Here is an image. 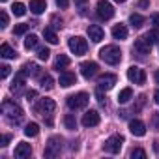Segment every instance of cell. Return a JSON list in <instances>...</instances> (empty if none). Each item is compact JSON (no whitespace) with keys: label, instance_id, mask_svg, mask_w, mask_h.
Wrapping results in <instances>:
<instances>
[{"label":"cell","instance_id":"obj_2","mask_svg":"<svg viewBox=\"0 0 159 159\" xmlns=\"http://www.w3.org/2000/svg\"><path fill=\"white\" fill-rule=\"evenodd\" d=\"M2 112L6 114V118L11 122V124H21V120H23V109L17 105V103H13V101H4L2 103Z\"/></svg>","mask_w":159,"mask_h":159},{"label":"cell","instance_id":"obj_12","mask_svg":"<svg viewBox=\"0 0 159 159\" xmlns=\"http://www.w3.org/2000/svg\"><path fill=\"white\" fill-rule=\"evenodd\" d=\"M88 36H90V39H92L94 43H99V41H103L105 32H103V28H101L99 25H90V26H88Z\"/></svg>","mask_w":159,"mask_h":159},{"label":"cell","instance_id":"obj_20","mask_svg":"<svg viewBox=\"0 0 159 159\" xmlns=\"http://www.w3.org/2000/svg\"><path fill=\"white\" fill-rule=\"evenodd\" d=\"M112 38H114V39H125V38H127V28H125V25H114V28H112Z\"/></svg>","mask_w":159,"mask_h":159},{"label":"cell","instance_id":"obj_45","mask_svg":"<svg viewBox=\"0 0 159 159\" xmlns=\"http://www.w3.org/2000/svg\"><path fill=\"white\" fill-rule=\"evenodd\" d=\"M152 21H153V25H155V26L159 28V13H155V15L152 17Z\"/></svg>","mask_w":159,"mask_h":159},{"label":"cell","instance_id":"obj_7","mask_svg":"<svg viewBox=\"0 0 159 159\" xmlns=\"http://www.w3.org/2000/svg\"><path fill=\"white\" fill-rule=\"evenodd\" d=\"M54 109H56V103H54L52 99H49V98L39 99V103L36 105V112L41 114V116H51V114L54 112Z\"/></svg>","mask_w":159,"mask_h":159},{"label":"cell","instance_id":"obj_30","mask_svg":"<svg viewBox=\"0 0 159 159\" xmlns=\"http://www.w3.org/2000/svg\"><path fill=\"white\" fill-rule=\"evenodd\" d=\"M64 124H66V127H67L69 131H75V129H77V120H75V116H73V114H66Z\"/></svg>","mask_w":159,"mask_h":159},{"label":"cell","instance_id":"obj_13","mask_svg":"<svg viewBox=\"0 0 159 159\" xmlns=\"http://www.w3.org/2000/svg\"><path fill=\"white\" fill-rule=\"evenodd\" d=\"M99 124V112L98 111H88L84 116H83V125L84 127H94Z\"/></svg>","mask_w":159,"mask_h":159},{"label":"cell","instance_id":"obj_49","mask_svg":"<svg viewBox=\"0 0 159 159\" xmlns=\"http://www.w3.org/2000/svg\"><path fill=\"white\" fill-rule=\"evenodd\" d=\"M2 2H6V0H2Z\"/></svg>","mask_w":159,"mask_h":159},{"label":"cell","instance_id":"obj_3","mask_svg":"<svg viewBox=\"0 0 159 159\" xmlns=\"http://www.w3.org/2000/svg\"><path fill=\"white\" fill-rule=\"evenodd\" d=\"M88 101H90V96L88 94L79 92V94H73V96L67 98V107L71 111H81V109H86Z\"/></svg>","mask_w":159,"mask_h":159},{"label":"cell","instance_id":"obj_46","mask_svg":"<svg viewBox=\"0 0 159 159\" xmlns=\"http://www.w3.org/2000/svg\"><path fill=\"white\" fill-rule=\"evenodd\" d=\"M153 101L159 105V88H157V90H155V94H153Z\"/></svg>","mask_w":159,"mask_h":159},{"label":"cell","instance_id":"obj_48","mask_svg":"<svg viewBox=\"0 0 159 159\" xmlns=\"http://www.w3.org/2000/svg\"><path fill=\"white\" fill-rule=\"evenodd\" d=\"M116 2H125V0H116Z\"/></svg>","mask_w":159,"mask_h":159},{"label":"cell","instance_id":"obj_18","mask_svg":"<svg viewBox=\"0 0 159 159\" xmlns=\"http://www.w3.org/2000/svg\"><path fill=\"white\" fill-rule=\"evenodd\" d=\"M45 10H47L45 0H30V11H32V13H36V15H41Z\"/></svg>","mask_w":159,"mask_h":159},{"label":"cell","instance_id":"obj_26","mask_svg":"<svg viewBox=\"0 0 159 159\" xmlns=\"http://www.w3.org/2000/svg\"><path fill=\"white\" fill-rule=\"evenodd\" d=\"M38 133H39V125H38L36 122H30V124L25 127V135H26V137H38Z\"/></svg>","mask_w":159,"mask_h":159},{"label":"cell","instance_id":"obj_44","mask_svg":"<svg viewBox=\"0 0 159 159\" xmlns=\"http://www.w3.org/2000/svg\"><path fill=\"white\" fill-rule=\"evenodd\" d=\"M10 139H11L10 135H4V137H2V146H8V142H10Z\"/></svg>","mask_w":159,"mask_h":159},{"label":"cell","instance_id":"obj_29","mask_svg":"<svg viewBox=\"0 0 159 159\" xmlns=\"http://www.w3.org/2000/svg\"><path fill=\"white\" fill-rule=\"evenodd\" d=\"M69 66V58L66 56V54H60L58 58H56V62H54V67L60 71V69H64V67H67Z\"/></svg>","mask_w":159,"mask_h":159},{"label":"cell","instance_id":"obj_17","mask_svg":"<svg viewBox=\"0 0 159 159\" xmlns=\"http://www.w3.org/2000/svg\"><path fill=\"white\" fill-rule=\"evenodd\" d=\"M75 83H77L75 73H71V71H64V73H60V86L69 88V86H73Z\"/></svg>","mask_w":159,"mask_h":159},{"label":"cell","instance_id":"obj_31","mask_svg":"<svg viewBox=\"0 0 159 159\" xmlns=\"http://www.w3.org/2000/svg\"><path fill=\"white\" fill-rule=\"evenodd\" d=\"M144 38L150 45H155V43H159V30H150Z\"/></svg>","mask_w":159,"mask_h":159},{"label":"cell","instance_id":"obj_11","mask_svg":"<svg viewBox=\"0 0 159 159\" xmlns=\"http://www.w3.org/2000/svg\"><path fill=\"white\" fill-rule=\"evenodd\" d=\"M98 69H99V66L96 62H83L81 64V73H83L84 79H92L98 73Z\"/></svg>","mask_w":159,"mask_h":159},{"label":"cell","instance_id":"obj_24","mask_svg":"<svg viewBox=\"0 0 159 159\" xmlns=\"http://www.w3.org/2000/svg\"><path fill=\"white\" fill-rule=\"evenodd\" d=\"M39 83H41V88H45V90H51V88L54 86V81H52V77H51L49 73L41 75V79H39Z\"/></svg>","mask_w":159,"mask_h":159},{"label":"cell","instance_id":"obj_5","mask_svg":"<svg viewBox=\"0 0 159 159\" xmlns=\"http://www.w3.org/2000/svg\"><path fill=\"white\" fill-rule=\"evenodd\" d=\"M122 144H124V137H122V135H111V137L105 140L103 148H105V152H109V153H118V152L122 150Z\"/></svg>","mask_w":159,"mask_h":159},{"label":"cell","instance_id":"obj_36","mask_svg":"<svg viewBox=\"0 0 159 159\" xmlns=\"http://www.w3.org/2000/svg\"><path fill=\"white\" fill-rule=\"evenodd\" d=\"M75 2H77V6H79V13L84 15V13H86V2H84V0H75Z\"/></svg>","mask_w":159,"mask_h":159},{"label":"cell","instance_id":"obj_28","mask_svg":"<svg viewBox=\"0 0 159 159\" xmlns=\"http://www.w3.org/2000/svg\"><path fill=\"white\" fill-rule=\"evenodd\" d=\"M131 98H133V90H131V88H124V90L118 94V103H127Z\"/></svg>","mask_w":159,"mask_h":159},{"label":"cell","instance_id":"obj_43","mask_svg":"<svg viewBox=\"0 0 159 159\" xmlns=\"http://www.w3.org/2000/svg\"><path fill=\"white\" fill-rule=\"evenodd\" d=\"M137 6H139V8H148V6H150V2H148V0H140Z\"/></svg>","mask_w":159,"mask_h":159},{"label":"cell","instance_id":"obj_22","mask_svg":"<svg viewBox=\"0 0 159 159\" xmlns=\"http://www.w3.org/2000/svg\"><path fill=\"white\" fill-rule=\"evenodd\" d=\"M43 38H45V41H49L51 45H56V43H58V36H56V32H54L52 28H45V30H43Z\"/></svg>","mask_w":159,"mask_h":159},{"label":"cell","instance_id":"obj_32","mask_svg":"<svg viewBox=\"0 0 159 159\" xmlns=\"http://www.w3.org/2000/svg\"><path fill=\"white\" fill-rule=\"evenodd\" d=\"M129 23H131L135 28H140V26L144 25V17H142V15H139V13H133V15L129 17Z\"/></svg>","mask_w":159,"mask_h":159},{"label":"cell","instance_id":"obj_14","mask_svg":"<svg viewBox=\"0 0 159 159\" xmlns=\"http://www.w3.org/2000/svg\"><path fill=\"white\" fill-rule=\"evenodd\" d=\"M129 131L135 135V137H144L146 135V125H144V122H140V120H131L129 122Z\"/></svg>","mask_w":159,"mask_h":159},{"label":"cell","instance_id":"obj_40","mask_svg":"<svg viewBox=\"0 0 159 159\" xmlns=\"http://www.w3.org/2000/svg\"><path fill=\"white\" fill-rule=\"evenodd\" d=\"M51 23H52V26H54V28H60V26H62V19H58L56 15L51 19Z\"/></svg>","mask_w":159,"mask_h":159},{"label":"cell","instance_id":"obj_38","mask_svg":"<svg viewBox=\"0 0 159 159\" xmlns=\"http://www.w3.org/2000/svg\"><path fill=\"white\" fill-rule=\"evenodd\" d=\"M0 69H2V71H0V77H2V79H6L8 75H10V66H2V67H0Z\"/></svg>","mask_w":159,"mask_h":159},{"label":"cell","instance_id":"obj_9","mask_svg":"<svg viewBox=\"0 0 159 159\" xmlns=\"http://www.w3.org/2000/svg\"><path fill=\"white\" fill-rule=\"evenodd\" d=\"M62 150V139L60 137H51L45 148V157H56Z\"/></svg>","mask_w":159,"mask_h":159},{"label":"cell","instance_id":"obj_4","mask_svg":"<svg viewBox=\"0 0 159 159\" xmlns=\"http://www.w3.org/2000/svg\"><path fill=\"white\" fill-rule=\"evenodd\" d=\"M67 45H69V51H71L75 56H81V54H84V52L88 51V43H86V39L81 38V36H71L69 41H67Z\"/></svg>","mask_w":159,"mask_h":159},{"label":"cell","instance_id":"obj_35","mask_svg":"<svg viewBox=\"0 0 159 159\" xmlns=\"http://www.w3.org/2000/svg\"><path fill=\"white\" fill-rule=\"evenodd\" d=\"M28 30V25H25V23H21V25H15V28H13V34H25Z\"/></svg>","mask_w":159,"mask_h":159},{"label":"cell","instance_id":"obj_37","mask_svg":"<svg viewBox=\"0 0 159 159\" xmlns=\"http://www.w3.org/2000/svg\"><path fill=\"white\" fill-rule=\"evenodd\" d=\"M0 26H2V28L8 26V13L6 11H0Z\"/></svg>","mask_w":159,"mask_h":159},{"label":"cell","instance_id":"obj_34","mask_svg":"<svg viewBox=\"0 0 159 159\" xmlns=\"http://www.w3.org/2000/svg\"><path fill=\"white\" fill-rule=\"evenodd\" d=\"M49 56H51V51H49L47 47L38 49V58H39V60H49Z\"/></svg>","mask_w":159,"mask_h":159},{"label":"cell","instance_id":"obj_21","mask_svg":"<svg viewBox=\"0 0 159 159\" xmlns=\"http://www.w3.org/2000/svg\"><path fill=\"white\" fill-rule=\"evenodd\" d=\"M0 56L11 60V58H15V56H17V51H15V49H11L8 43H2V47H0Z\"/></svg>","mask_w":159,"mask_h":159},{"label":"cell","instance_id":"obj_6","mask_svg":"<svg viewBox=\"0 0 159 159\" xmlns=\"http://www.w3.org/2000/svg\"><path fill=\"white\" fill-rule=\"evenodd\" d=\"M96 11H98V17L103 19V21H109V19L114 17V8H112V4L109 2V0H99Z\"/></svg>","mask_w":159,"mask_h":159},{"label":"cell","instance_id":"obj_19","mask_svg":"<svg viewBox=\"0 0 159 159\" xmlns=\"http://www.w3.org/2000/svg\"><path fill=\"white\" fill-rule=\"evenodd\" d=\"M25 77H26V75H25V71L21 69V71L15 75V81H13V84L10 86V90H11V92H19V90L25 86Z\"/></svg>","mask_w":159,"mask_h":159},{"label":"cell","instance_id":"obj_27","mask_svg":"<svg viewBox=\"0 0 159 159\" xmlns=\"http://www.w3.org/2000/svg\"><path fill=\"white\" fill-rule=\"evenodd\" d=\"M11 11H13V15H17V17H23V15L26 13V6H25L23 2H13V6H11Z\"/></svg>","mask_w":159,"mask_h":159},{"label":"cell","instance_id":"obj_41","mask_svg":"<svg viewBox=\"0 0 159 159\" xmlns=\"http://www.w3.org/2000/svg\"><path fill=\"white\" fill-rule=\"evenodd\" d=\"M36 98H38V92H36V90H30V92H26V99H28V101H34Z\"/></svg>","mask_w":159,"mask_h":159},{"label":"cell","instance_id":"obj_47","mask_svg":"<svg viewBox=\"0 0 159 159\" xmlns=\"http://www.w3.org/2000/svg\"><path fill=\"white\" fill-rule=\"evenodd\" d=\"M153 79H155V83H159V69L155 71V75H153Z\"/></svg>","mask_w":159,"mask_h":159},{"label":"cell","instance_id":"obj_16","mask_svg":"<svg viewBox=\"0 0 159 159\" xmlns=\"http://www.w3.org/2000/svg\"><path fill=\"white\" fill-rule=\"evenodd\" d=\"M150 49H152V45L146 41V38L135 39V45H133V51H135V52H139V54H148Z\"/></svg>","mask_w":159,"mask_h":159},{"label":"cell","instance_id":"obj_15","mask_svg":"<svg viewBox=\"0 0 159 159\" xmlns=\"http://www.w3.org/2000/svg\"><path fill=\"white\" fill-rule=\"evenodd\" d=\"M30 153H32V146H30L28 142H19V144L15 146V157H17V159L30 157Z\"/></svg>","mask_w":159,"mask_h":159},{"label":"cell","instance_id":"obj_10","mask_svg":"<svg viewBox=\"0 0 159 159\" xmlns=\"http://www.w3.org/2000/svg\"><path fill=\"white\" fill-rule=\"evenodd\" d=\"M114 84H116V75L105 73V75L99 77V81H98V90H111Z\"/></svg>","mask_w":159,"mask_h":159},{"label":"cell","instance_id":"obj_33","mask_svg":"<svg viewBox=\"0 0 159 159\" xmlns=\"http://www.w3.org/2000/svg\"><path fill=\"white\" fill-rule=\"evenodd\" d=\"M146 157V152L142 150V148H135V150H131V159H144Z\"/></svg>","mask_w":159,"mask_h":159},{"label":"cell","instance_id":"obj_25","mask_svg":"<svg viewBox=\"0 0 159 159\" xmlns=\"http://www.w3.org/2000/svg\"><path fill=\"white\" fill-rule=\"evenodd\" d=\"M38 43H39V39H38V36L36 34H30V36H26V39H25V49H36L38 47Z\"/></svg>","mask_w":159,"mask_h":159},{"label":"cell","instance_id":"obj_42","mask_svg":"<svg viewBox=\"0 0 159 159\" xmlns=\"http://www.w3.org/2000/svg\"><path fill=\"white\" fill-rule=\"evenodd\" d=\"M153 127L159 131V112H155V114H153Z\"/></svg>","mask_w":159,"mask_h":159},{"label":"cell","instance_id":"obj_1","mask_svg":"<svg viewBox=\"0 0 159 159\" xmlns=\"http://www.w3.org/2000/svg\"><path fill=\"white\" fill-rule=\"evenodd\" d=\"M99 56H101V60H103L105 64L116 66V64H120V60H122V51H120L116 45H105V47L99 51Z\"/></svg>","mask_w":159,"mask_h":159},{"label":"cell","instance_id":"obj_23","mask_svg":"<svg viewBox=\"0 0 159 159\" xmlns=\"http://www.w3.org/2000/svg\"><path fill=\"white\" fill-rule=\"evenodd\" d=\"M23 71H25V75L28 77H36V75H39V67H38V64H25L23 66Z\"/></svg>","mask_w":159,"mask_h":159},{"label":"cell","instance_id":"obj_39","mask_svg":"<svg viewBox=\"0 0 159 159\" xmlns=\"http://www.w3.org/2000/svg\"><path fill=\"white\" fill-rule=\"evenodd\" d=\"M56 6L62 8V10H66V8L69 6V0H56Z\"/></svg>","mask_w":159,"mask_h":159},{"label":"cell","instance_id":"obj_8","mask_svg":"<svg viewBox=\"0 0 159 159\" xmlns=\"http://www.w3.org/2000/svg\"><path fill=\"white\" fill-rule=\"evenodd\" d=\"M127 79H129L131 83H135V84H144L146 83V73L139 66H131L127 69Z\"/></svg>","mask_w":159,"mask_h":159}]
</instances>
